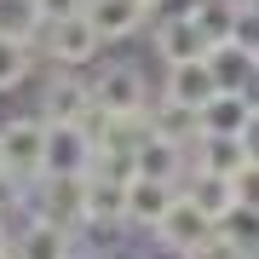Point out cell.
<instances>
[{
    "label": "cell",
    "instance_id": "cell-4",
    "mask_svg": "<svg viewBox=\"0 0 259 259\" xmlns=\"http://www.w3.org/2000/svg\"><path fill=\"white\" fill-rule=\"evenodd\" d=\"M40 52H47V64L58 69H93L104 52H110V40L93 29L87 12H75V18H58L47 23V35H40Z\"/></svg>",
    "mask_w": 259,
    "mask_h": 259
},
{
    "label": "cell",
    "instance_id": "cell-15",
    "mask_svg": "<svg viewBox=\"0 0 259 259\" xmlns=\"http://www.w3.org/2000/svg\"><path fill=\"white\" fill-rule=\"evenodd\" d=\"M185 190L196 196V202H202L213 219H225V213L236 207V185L225 173H207V167H190V179H185Z\"/></svg>",
    "mask_w": 259,
    "mask_h": 259
},
{
    "label": "cell",
    "instance_id": "cell-21",
    "mask_svg": "<svg viewBox=\"0 0 259 259\" xmlns=\"http://www.w3.org/2000/svg\"><path fill=\"white\" fill-rule=\"evenodd\" d=\"M231 185H236V202L259 207V161H253V156H248V161H242L236 173H231Z\"/></svg>",
    "mask_w": 259,
    "mask_h": 259
},
{
    "label": "cell",
    "instance_id": "cell-2",
    "mask_svg": "<svg viewBox=\"0 0 259 259\" xmlns=\"http://www.w3.org/2000/svg\"><path fill=\"white\" fill-rule=\"evenodd\" d=\"M0 167L23 185L47 173V115L40 110H6L0 115Z\"/></svg>",
    "mask_w": 259,
    "mask_h": 259
},
{
    "label": "cell",
    "instance_id": "cell-26",
    "mask_svg": "<svg viewBox=\"0 0 259 259\" xmlns=\"http://www.w3.org/2000/svg\"><path fill=\"white\" fill-rule=\"evenodd\" d=\"M253 6H259V0H253Z\"/></svg>",
    "mask_w": 259,
    "mask_h": 259
},
{
    "label": "cell",
    "instance_id": "cell-23",
    "mask_svg": "<svg viewBox=\"0 0 259 259\" xmlns=\"http://www.w3.org/2000/svg\"><path fill=\"white\" fill-rule=\"evenodd\" d=\"M242 144H248V156L259 161V110H253V121H248V133H242Z\"/></svg>",
    "mask_w": 259,
    "mask_h": 259
},
{
    "label": "cell",
    "instance_id": "cell-20",
    "mask_svg": "<svg viewBox=\"0 0 259 259\" xmlns=\"http://www.w3.org/2000/svg\"><path fill=\"white\" fill-rule=\"evenodd\" d=\"M190 259H253V253L242 248L236 236H225V231H213V236H207V242H202V248H196Z\"/></svg>",
    "mask_w": 259,
    "mask_h": 259
},
{
    "label": "cell",
    "instance_id": "cell-5",
    "mask_svg": "<svg viewBox=\"0 0 259 259\" xmlns=\"http://www.w3.org/2000/svg\"><path fill=\"white\" fill-rule=\"evenodd\" d=\"M98 167V133L93 121H47V173L87 179Z\"/></svg>",
    "mask_w": 259,
    "mask_h": 259
},
{
    "label": "cell",
    "instance_id": "cell-8",
    "mask_svg": "<svg viewBox=\"0 0 259 259\" xmlns=\"http://www.w3.org/2000/svg\"><path fill=\"white\" fill-rule=\"evenodd\" d=\"M18 253L23 259H75V253H81V225L29 213L23 231H18Z\"/></svg>",
    "mask_w": 259,
    "mask_h": 259
},
{
    "label": "cell",
    "instance_id": "cell-10",
    "mask_svg": "<svg viewBox=\"0 0 259 259\" xmlns=\"http://www.w3.org/2000/svg\"><path fill=\"white\" fill-rule=\"evenodd\" d=\"M185 190V185H173V179H156V173H133L127 179V225L139 236H150L161 225V213L173 207V196Z\"/></svg>",
    "mask_w": 259,
    "mask_h": 259
},
{
    "label": "cell",
    "instance_id": "cell-6",
    "mask_svg": "<svg viewBox=\"0 0 259 259\" xmlns=\"http://www.w3.org/2000/svg\"><path fill=\"white\" fill-rule=\"evenodd\" d=\"M213 231H219V219H213V213L196 202L190 190H179V196H173V207L161 213V225L150 231V242H161V248H173V253H196Z\"/></svg>",
    "mask_w": 259,
    "mask_h": 259
},
{
    "label": "cell",
    "instance_id": "cell-12",
    "mask_svg": "<svg viewBox=\"0 0 259 259\" xmlns=\"http://www.w3.org/2000/svg\"><path fill=\"white\" fill-rule=\"evenodd\" d=\"M81 202H87V179L40 173L35 185H29V207L47 213V219H69V225H81Z\"/></svg>",
    "mask_w": 259,
    "mask_h": 259
},
{
    "label": "cell",
    "instance_id": "cell-18",
    "mask_svg": "<svg viewBox=\"0 0 259 259\" xmlns=\"http://www.w3.org/2000/svg\"><path fill=\"white\" fill-rule=\"evenodd\" d=\"M219 231H225V236H236L242 248H248V253L259 259V207L236 202V207H231V213H225V219H219Z\"/></svg>",
    "mask_w": 259,
    "mask_h": 259
},
{
    "label": "cell",
    "instance_id": "cell-9",
    "mask_svg": "<svg viewBox=\"0 0 259 259\" xmlns=\"http://www.w3.org/2000/svg\"><path fill=\"white\" fill-rule=\"evenodd\" d=\"M213 93H225V87H219V69H213V58H190V64H167V69H161V98H173V104L207 110Z\"/></svg>",
    "mask_w": 259,
    "mask_h": 259
},
{
    "label": "cell",
    "instance_id": "cell-14",
    "mask_svg": "<svg viewBox=\"0 0 259 259\" xmlns=\"http://www.w3.org/2000/svg\"><path fill=\"white\" fill-rule=\"evenodd\" d=\"M259 110L253 93H242V87H225V93H213V104L202 110V133H231V139H242L248 133V121Z\"/></svg>",
    "mask_w": 259,
    "mask_h": 259
},
{
    "label": "cell",
    "instance_id": "cell-7",
    "mask_svg": "<svg viewBox=\"0 0 259 259\" xmlns=\"http://www.w3.org/2000/svg\"><path fill=\"white\" fill-rule=\"evenodd\" d=\"M150 47H156V58H161V69L167 64H190V58H207L213 52V40H207V29L190 18V12H167V18H156L150 23Z\"/></svg>",
    "mask_w": 259,
    "mask_h": 259
},
{
    "label": "cell",
    "instance_id": "cell-13",
    "mask_svg": "<svg viewBox=\"0 0 259 259\" xmlns=\"http://www.w3.org/2000/svg\"><path fill=\"white\" fill-rule=\"evenodd\" d=\"M40 64H47L40 40H12V35H0V98H12L18 87H35Z\"/></svg>",
    "mask_w": 259,
    "mask_h": 259
},
{
    "label": "cell",
    "instance_id": "cell-3",
    "mask_svg": "<svg viewBox=\"0 0 259 259\" xmlns=\"http://www.w3.org/2000/svg\"><path fill=\"white\" fill-rule=\"evenodd\" d=\"M52 75H35V110L47 121H93L98 98H93V75L87 69H58L47 64Z\"/></svg>",
    "mask_w": 259,
    "mask_h": 259
},
{
    "label": "cell",
    "instance_id": "cell-22",
    "mask_svg": "<svg viewBox=\"0 0 259 259\" xmlns=\"http://www.w3.org/2000/svg\"><path fill=\"white\" fill-rule=\"evenodd\" d=\"M23 202H29V185H23V179H12L6 167H0V213H18Z\"/></svg>",
    "mask_w": 259,
    "mask_h": 259
},
{
    "label": "cell",
    "instance_id": "cell-11",
    "mask_svg": "<svg viewBox=\"0 0 259 259\" xmlns=\"http://www.w3.org/2000/svg\"><path fill=\"white\" fill-rule=\"evenodd\" d=\"M87 18L115 47V40H133L156 23V0H87Z\"/></svg>",
    "mask_w": 259,
    "mask_h": 259
},
{
    "label": "cell",
    "instance_id": "cell-16",
    "mask_svg": "<svg viewBox=\"0 0 259 259\" xmlns=\"http://www.w3.org/2000/svg\"><path fill=\"white\" fill-rule=\"evenodd\" d=\"M207 58H213V69H219V87H242V93H253V75H259V58H253V52H242L236 40H219Z\"/></svg>",
    "mask_w": 259,
    "mask_h": 259
},
{
    "label": "cell",
    "instance_id": "cell-25",
    "mask_svg": "<svg viewBox=\"0 0 259 259\" xmlns=\"http://www.w3.org/2000/svg\"><path fill=\"white\" fill-rule=\"evenodd\" d=\"M0 259H23V253H18V242H12V253H0Z\"/></svg>",
    "mask_w": 259,
    "mask_h": 259
},
{
    "label": "cell",
    "instance_id": "cell-17",
    "mask_svg": "<svg viewBox=\"0 0 259 259\" xmlns=\"http://www.w3.org/2000/svg\"><path fill=\"white\" fill-rule=\"evenodd\" d=\"M0 35L40 40V35H47V12H40V0H0Z\"/></svg>",
    "mask_w": 259,
    "mask_h": 259
},
{
    "label": "cell",
    "instance_id": "cell-19",
    "mask_svg": "<svg viewBox=\"0 0 259 259\" xmlns=\"http://www.w3.org/2000/svg\"><path fill=\"white\" fill-rule=\"evenodd\" d=\"M231 40H236L242 52H253V58H259V6H253V0H242V12H236V29H231Z\"/></svg>",
    "mask_w": 259,
    "mask_h": 259
},
{
    "label": "cell",
    "instance_id": "cell-24",
    "mask_svg": "<svg viewBox=\"0 0 259 259\" xmlns=\"http://www.w3.org/2000/svg\"><path fill=\"white\" fill-rule=\"evenodd\" d=\"M12 242H18V231H12V213H0V253H12Z\"/></svg>",
    "mask_w": 259,
    "mask_h": 259
},
{
    "label": "cell",
    "instance_id": "cell-1",
    "mask_svg": "<svg viewBox=\"0 0 259 259\" xmlns=\"http://www.w3.org/2000/svg\"><path fill=\"white\" fill-rule=\"evenodd\" d=\"M93 98H98V115H150L156 98H161V87H150L144 64L110 58L104 69H93Z\"/></svg>",
    "mask_w": 259,
    "mask_h": 259
}]
</instances>
